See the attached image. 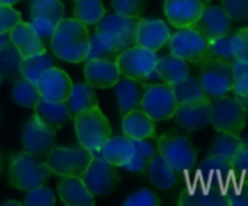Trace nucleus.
I'll return each instance as SVG.
<instances>
[{
    "mask_svg": "<svg viewBox=\"0 0 248 206\" xmlns=\"http://www.w3.org/2000/svg\"><path fill=\"white\" fill-rule=\"evenodd\" d=\"M89 31L85 24L76 18L62 19L51 38L50 47L56 57L67 63H82L89 46Z\"/></svg>",
    "mask_w": 248,
    "mask_h": 206,
    "instance_id": "1",
    "label": "nucleus"
},
{
    "mask_svg": "<svg viewBox=\"0 0 248 206\" xmlns=\"http://www.w3.org/2000/svg\"><path fill=\"white\" fill-rule=\"evenodd\" d=\"M247 107L242 98L223 95L210 99V125L219 133L241 135L245 127Z\"/></svg>",
    "mask_w": 248,
    "mask_h": 206,
    "instance_id": "2",
    "label": "nucleus"
},
{
    "mask_svg": "<svg viewBox=\"0 0 248 206\" xmlns=\"http://www.w3.org/2000/svg\"><path fill=\"white\" fill-rule=\"evenodd\" d=\"M75 117V130L79 145L99 155V148L111 136V126L108 119L98 106L78 113Z\"/></svg>",
    "mask_w": 248,
    "mask_h": 206,
    "instance_id": "3",
    "label": "nucleus"
},
{
    "mask_svg": "<svg viewBox=\"0 0 248 206\" xmlns=\"http://www.w3.org/2000/svg\"><path fill=\"white\" fill-rule=\"evenodd\" d=\"M51 174L53 173L46 162L37 159V155L27 151L16 154L11 159L9 181L21 191H30L38 186H43Z\"/></svg>",
    "mask_w": 248,
    "mask_h": 206,
    "instance_id": "4",
    "label": "nucleus"
},
{
    "mask_svg": "<svg viewBox=\"0 0 248 206\" xmlns=\"http://www.w3.org/2000/svg\"><path fill=\"white\" fill-rule=\"evenodd\" d=\"M156 62V51L148 50L140 46L126 48L115 59V64L124 78H129L142 83L151 82L152 79H159L158 73L155 72Z\"/></svg>",
    "mask_w": 248,
    "mask_h": 206,
    "instance_id": "5",
    "label": "nucleus"
},
{
    "mask_svg": "<svg viewBox=\"0 0 248 206\" xmlns=\"http://www.w3.org/2000/svg\"><path fill=\"white\" fill-rule=\"evenodd\" d=\"M156 149L177 174L190 173L196 167L197 151L187 136L165 133L158 139Z\"/></svg>",
    "mask_w": 248,
    "mask_h": 206,
    "instance_id": "6",
    "label": "nucleus"
},
{
    "mask_svg": "<svg viewBox=\"0 0 248 206\" xmlns=\"http://www.w3.org/2000/svg\"><path fill=\"white\" fill-rule=\"evenodd\" d=\"M93 154L83 146H53L46 164L53 174L62 177H82Z\"/></svg>",
    "mask_w": 248,
    "mask_h": 206,
    "instance_id": "7",
    "label": "nucleus"
},
{
    "mask_svg": "<svg viewBox=\"0 0 248 206\" xmlns=\"http://www.w3.org/2000/svg\"><path fill=\"white\" fill-rule=\"evenodd\" d=\"M178 102L174 95V88L170 83H149L145 85L143 96L139 109L143 110L154 122H164L172 119Z\"/></svg>",
    "mask_w": 248,
    "mask_h": 206,
    "instance_id": "8",
    "label": "nucleus"
},
{
    "mask_svg": "<svg viewBox=\"0 0 248 206\" xmlns=\"http://www.w3.org/2000/svg\"><path fill=\"white\" fill-rule=\"evenodd\" d=\"M140 16H124L105 14L96 24V32L107 35L117 47L118 53L136 46V31Z\"/></svg>",
    "mask_w": 248,
    "mask_h": 206,
    "instance_id": "9",
    "label": "nucleus"
},
{
    "mask_svg": "<svg viewBox=\"0 0 248 206\" xmlns=\"http://www.w3.org/2000/svg\"><path fill=\"white\" fill-rule=\"evenodd\" d=\"M170 51L187 63L200 64L204 60L209 41L194 28H178L168 41Z\"/></svg>",
    "mask_w": 248,
    "mask_h": 206,
    "instance_id": "10",
    "label": "nucleus"
},
{
    "mask_svg": "<svg viewBox=\"0 0 248 206\" xmlns=\"http://www.w3.org/2000/svg\"><path fill=\"white\" fill-rule=\"evenodd\" d=\"M199 82L207 98H217L232 91V66L206 60L200 63Z\"/></svg>",
    "mask_w": 248,
    "mask_h": 206,
    "instance_id": "11",
    "label": "nucleus"
},
{
    "mask_svg": "<svg viewBox=\"0 0 248 206\" xmlns=\"http://www.w3.org/2000/svg\"><path fill=\"white\" fill-rule=\"evenodd\" d=\"M82 180L93 196H105L118 183V174L115 173L114 165H111L105 158L93 155L82 175Z\"/></svg>",
    "mask_w": 248,
    "mask_h": 206,
    "instance_id": "12",
    "label": "nucleus"
},
{
    "mask_svg": "<svg viewBox=\"0 0 248 206\" xmlns=\"http://www.w3.org/2000/svg\"><path fill=\"white\" fill-rule=\"evenodd\" d=\"M56 129L48 127L34 114L22 127V146L32 155H47L56 143Z\"/></svg>",
    "mask_w": 248,
    "mask_h": 206,
    "instance_id": "13",
    "label": "nucleus"
},
{
    "mask_svg": "<svg viewBox=\"0 0 248 206\" xmlns=\"http://www.w3.org/2000/svg\"><path fill=\"white\" fill-rule=\"evenodd\" d=\"M35 85L41 99L54 102H66L73 88V82L69 75L56 66L43 72Z\"/></svg>",
    "mask_w": 248,
    "mask_h": 206,
    "instance_id": "14",
    "label": "nucleus"
},
{
    "mask_svg": "<svg viewBox=\"0 0 248 206\" xmlns=\"http://www.w3.org/2000/svg\"><path fill=\"white\" fill-rule=\"evenodd\" d=\"M172 117L177 126L188 132L207 127L210 125V98L178 104Z\"/></svg>",
    "mask_w": 248,
    "mask_h": 206,
    "instance_id": "15",
    "label": "nucleus"
},
{
    "mask_svg": "<svg viewBox=\"0 0 248 206\" xmlns=\"http://www.w3.org/2000/svg\"><path fill=\"white\" fill-rule=\"evenodd\" d=\"M207 41L225 37L231 34L232 19L226 15L222 6L204 5L200 18L193 25Z\"/></svg>",
    "mask_w": 248,
    "mask_h": 206,
    "instance_id": "16",
    "label": "nucleus"
},
{
    "mask_svg": "<svg viewBox=\"0 0 248 206\" xmlns=\"http://www.w3.org/2000/svg\"><path fill=\"white\" fill-rule=\"evenodd\" d=\"M178 203L183 206H229L228 196L222 186L203 181L184 189Z\"/></svg>",
    "mask_w": 248,
    "mask_h": 206,
    "instance_id": "17",
    "label": "nucleus"
},
{
    "mask_svg": "<svg viewBox=\"0 0 248 206\" xmlns=\"http://www.w3.org/2000/svg\"><path fill=\"white\" fill-rule=\"evenodd\" d=\"M204 8L203 0H165L164 12L168 22L175 28L193 27Z\"/></svg>",
    "mask_w": 248,
    "mask_h": 206,
    "instance_id": "18",
    "label": "nucleus"
},
{
    "mask_svg": "<svg viewBox=\"0 0 248 206\" xmlns=\"http://www.w3.org/2000/svg\"><path fill=\"white\" fill-rule=\"evenodd\" d=\"M170 38H171V30L165 24V21L140 18L136 31V46L145 47L152 51H158L168 44Z\"/></svg>",
    "mask_w": 248,
    "mask_h": 206,
    "instance_id": "19",
    "label": "nucleus"
},
{
    "mask_svg": "<svg viewBox=\"0 0 248 206\" xmlns=\"http://www.w3.org/2000/svg\"><path fill=\"white\" fill-rule=\"evenodd\" d=\"M83 73L86 82L99 89L112 88L121 76L115 62L111 60H86Z\"/></svg>",
    "mask_w": 248,
    "mask_h": 206,
    "instance_id": "20",
    "label": "nucleus"
},
{
    "mask_svg": "<svg viewBox=\"0 0 248 206\" xmlns=\"http://www.w3.org/2000/svg\"><path fill=\"white\" fill-rule=\"evenodd\" d=\"M9 38L15 48L19 51V54L22 56V59L47 51L44 41L38 37L32 25L28 22L21 21L19 24H16L14 30L9 32Z\"/></svg>",
    "mask_w": 248,
    "mask_h": 206,
    "instance_id": "21",
    "label": "nucleus"
},
{
    "mask_svg": "<svg viewBox=\"0 0 248 206\" xmlns=\"http://www.w3.org/2000/svg\"><path fill=\"white\" fill-rule=\"evenodd\" d=\"M60 200L67 206H93L95 196L88 190L82 177H64L57 187Z\"/></svg>",
    "mask_w": 248,
    "mask_h": 206,
    "instance_id": "22",
    "label": "nucleus"
},
{
    "mask_svg": "<svg viewBox=\"0 0 248 206\" xmlns=\"http://www.w3.org/2000/svg\"><path fill=\"white\" fill-rule=\"evenodd\" d=\"M123 133L130 139H149L155 136V122L140 109H135L123 116Z\"/></svg>",
    "mask_w": 248,
    "mask_h": 206,
    "instance_id": "23",
    "label": "nucleus"
},
{
    "mask_svg": "<svg viewBox=\"0 0 248 206\" xmlns=\"http://www.w3.org/2000/svg\"><path fill=\"white\" fill-rule=\"evenodd\" d=\"M133 139L129 136H109L99 148V155L114 167H124L133 157Z\"/></svg>",
    "mask_w": 248,
    "mask_h": 206,
    "instance_id": "24",
    "label": "nucleus"
},
{
    "mask_svg": "<svg viewBox=\"0 0 248 206\" xmlns=\"http://www.w3.org/2000/svg\"><path fill=\"white\" fill-rule=\"evenodd\" d=\"M34 110H35V116L44 125L56 130L67 125L70 119L73 117L66 102H54V101H46L40 98Z\"/></svg>",
    "mask_w": 248,
    "mask_h": 206,
    "instance_id": "25",
    "label": "nucleus"
},
{
    "mask_svg": "<svg viewBox=\"0 0 248 206\" xmlns=\"http://www.w3.org/2000/svg\"><path fill=\"white\" fill-rule=\"evenodd\" d=\"M155 72L158 73L159 79L164 83H170V85H175V83L184 80L190 75L188 63L186 60L174 56L172 53L158 57Z\"/></svg>",
    "mask_w": 248,
    "mask_h": 206,
    "instance_id": "26",
    "label": "nucleus"
},
{
    "mask_svg": "<svg viewBox=\"0 0 248 206\" xmlns=\"http://www.w3.org/2000/svg\"><path fill=\"white\" fill-rule=\"evenodd\" d=\"M197 171L203 183L213 184L217 181L222 184L225 180L229 178V175H232V161L217 155H209L200 162Z\"/></svg>",
    "mask_w": 248,
    "mask_h": 206,
    "instance_id": "27",
    "label": "nucleus"
},
{
    "mask_svg": "<svg viewBox=\"0 0 248 206\" xmlns=\"http://www.w3.org/2000/svg\"><path fill=\"white\" fill-rule=\"evenodd\" d=\"M115 86V99H117V106L118 111L121 116L126 113L139 109V102H140V89L138 80L129 79V78H120V80L114 85Z\"/></svg>",
    "mask_w": 248,
    "mask_h": 206,
    "instance_id": "28",
    "label": "nucleus"
},
{
    "mask_svg": "<svg viewBox=\"0 0 248 206\" xmlns=\"http://www.w3.org/2000/svg\"><path fill=\"white\" fill-rule=\"evenodd\" d=\"M149 180L159 189L168 190L177 184V173L167 164V161L161 157L159 152H156L151 161L148 162V167L145 170Z\"/></svg>",
    "mask_w": 248,
    "mask_h": 206,
    "instance_id": "29",
    "label": "nucleus"
},
{
    "mask_svg": "<svg viewBox=\"0 0 248 206\" xmlns=\"http://www.w3.org/2000/svg\"><path fill=\"white\" fill-rule=\"evenodd\" d=\"M66 104L72 113V116H76L78 113L88 110L91 107L98 106V99L93 86L86 83H76L72 88V92L66 101Z\"/></svg>",
    "mask_w": 248,
    "mask_h": 206,
    "instance_id": "30",
    "label": "nucleus"
},
{
    "mask_svg": "<svg viewBox=\"0 0 248 206\" xmlns=\"http://www.w3.org/2000/svg\"><path fill=\"white\" fill-rule=\"evenodd\" d=\"M118 50L115 44L104 34L96 32L89 38V46L86 51L85 60H111L115 62L118 56Z\"/></svg>",
    "mask_w": 248,
    "mask_h": 206,
    "instance_id": "31",
    "label": "nucleus"
},
{
    "mask_svg": "<svg viewBox=\"0 0 248 206\" xmlns=\"http://www.w3.org/2000/svg\"><path fill=\"white\" fill-rule=\"evenodd\" d=\"M56 66V62L53 59V56H50L47 51L41 53V54H34L30 57H24L21 62V76L28 79L30 82H37L38 78L41 76L43 72L51 69Z\"/></svg>",
    "mask_w": 248,
    "mask_h": 206,
    "instance_id": "32",
    "label": "nucleus"
},
{
    "mask_svg": "<svg viewBox=\"0 0 248 206\" xmlns=\"http://www.w3.org/2000/svg\"><path fill=\"white\" fill-rule=\"evenodd\" d=\"M133 157L123 168L129 173H145L148 162L151 158L158 152V149L149 143L146 139H136L133 141Z\"/></svg>",
    "mask_w": 248,
    "mask_h": 206,
    "instance_id": "33",
    "label": "nucleus"
},
{
    "mask_svg": "<svg viewBox=\"0 0 248 206\" xmlns=\"http://www.w3.org/2000/svg\"><path fill=\"white\" fill-rule=\"evenodd\" d=\"M11 95L18 106L25 109H35L37 102L40 101V92L37 89V85L22 76L15 79Z\"/></svg>",
    "mask_w": 248,
    "mask_h": 206,
    "instance_id": "34",
    "label": "nucleus"
},
{
    "mask_svg": "<svg viewBox=\"0 0 248 206\" xmlns=\"http://www.w3.org/2000/svg\"><path fill=\"white\" fill-rule=\"evenodd\" d=\"M75 18L85 25H96L105 15L101 0H75Z\"/></svg>",
    "mask_w": 248,
    "mask_h": 206,
    "instance_id": "35",
    "label": "nucleus"
},
{
    "mask_svg": "<svg viewBox=\"0 0 248 206\" xmlns=\"http://www.w3.org/2000/svg\"><path fill=\"white\" fill-rule=\"evenodd\" d=\"M21 62L22 56L11 43L0 50V78L2 79H18L21 78Z\"/></svg>",
    "mask_w": 248,
    "mask_h": 206,
    "instance_id": "36",
    "label": "nucleus"
},
{
    "mask_svg": "<svg viewBox=\"0 0 248 206\" xmlns=\"http://www.w3.org/2000/svg\"><path fill=\"white\" fill-rule=\"evenodd\" d=\"M172 88H174V95H175V99L178 104L207 98V95L204 94V91L199 82V78H194L191 75H188L184 80L172 85Z\"/></svg>",
    "mask_w": 248,
    "mask_h": 206,
    "instance_id": "37",
    "label": "nucleus"
},
{
    "mask_svg": "<svg viewBox=\"0 0 248 206\" xmlns=\"http://www.w3.org/2000/svg\"><path fill=\"white\" fill-rule=\"evenodd\" d=\"M31 18L47 19L59 24L64 18V5L62 0H37L31 5Z\"/></svg>",
    "mask_w": 248,
    "mask_h": 206,
    "instance_id": "38",
    "label": "nucleus"
},
{
    "mask_svg": "<svg viewBox=\"0 0 248 206\" xmlns=\"http://www.w3.org/2000/svg\"><path fill=\"white\" fill-rule=\"evenodd\" d=\"M241 148H242V142L238 135H229V133L220 132V135L212 142L209 155H217V157L232 161Z\"/></svg>",
    "mask_w": 248,
    "mask_h": 206,
    "instance_id": "39",
    "label": "nucleus"
},
{
    "mask_svg": "<svg viewBox=\"0 0 248 206\" xmlns=\"http://www.w3.org/2000/svg\"><path fill=\"white\" fill-rule=\"evenodd\" d=\"M206 60L220 62V63L232 66V63L235 62V56H233L232 47H231V34L220 37V38H216L213 41H209L207 51H206L203 62H206Z\"/></svg>",
    "mask_w": 248,
    "mask_h": 206,
    "instance_id": "40",
    "label": "nucleus"
},
{
    "mask_svg": "<svg viewBox=\"0 0 248 206\" xmlns=\"http://www.w3.org/2000/svg\"><path fill=\"white\" fill-rule=\"evenodd\" d=\"M232 92L245 99L248 96V63L235 60L232 63Z\"/></svg>",
    "mask_w": 248,
    "mask_h": 206,
    "instance_id": "41",
    "label": "nucleus"
},
{
    "mask_svg": "<svg viewBox=\"0 0 248 206\" xmlns=\"http://www.w3.org/2000/svg\"><path fill=\"white\" fill-rule=\"evenodd\" d=\"M56 203L54 191L47 186H38L30 191H27L24 205L28 206H53Z\"/></svg>",
    "mask_w": 248,
    "mask_h": 206,
    "instance_id": "42",
    "label": "nucleus"
},
{
    "mask_svg": "<svg viewBox=\"0 0 248 206\" xmlns=\"http://www.w3.org/2000/svg\"><path fill=\"white\" fill-rule=\"evenodd\" d=\"M231 47L235 60L248 63V28H239L235 34H231Z\"/></svg>",
    "mask_w": 248,
    "mask_h": 206,
    "instance_id": "43",
    "label": "nucleus"
},
{
    "mask_svg": "<svg viewBox=\"0 0 248 206\" xmlns=\"http://www.w3.org/2000/svg\"><path fill=\"white\" fill-rule=\"evenodd\" d=\"M220 6L232 21L248 19V0H222Z\"/></svg>",
    "mask_w": 248,
    "mask_h": 206,
    "instance_id": "44",
    "label": "nucleus"
},
{
    "mask_svg": "<svg viewBox=\"0 0 248 206\" xmlns=\"http://www.w3.org/2000/svg\"><path fill=\"white\" fill-rule=\"evenodd\" d=\"M21 19V14L14 6L0 5V34H9Z\"/></svg>",
    "mask_w": 248,
    "mask_h": 206,
    "instance_id": "45",
    "label": "nucleus"
},
{
    "mask_svg": "<svg viewBox=\"0 0 248 206\" xmlns=\"http://www.w3.org/2000/svg\"><path fill=\"white\" fill-rule=\"evenodd\" d=\"M112 9L118 15L140 16L143 11V0H112Z\"/></svg>",
    "mask_w": 248,
    "mask_h": 206,
    "instance_id": "46",
    "label": "nucleus"
},
{
    "mask_svg": "<svg viewBox=\"0 0 248 206\" xmlns=\"http://www.w3.org/2000/svg\"><path fill=\"white\" fill-rule=\"evenodd\" d=\"M126 206H158L159 197L149 189H142L124 200Z\"/></svg>",
    "mask_w": 248,
    "mask_h": 206,
    "instance_id": "47",
    "label": "nucleus"
},
{
    "mask_svg": "<svg viewBox=\"0 0 248 206\" xmlns=\"http://www.w3.org/2000/svg\"><path fill=\"white\" fill-rule=\"evenodd\" d=\"M232 175L236 178L248 177V146H244L236 152L232 159Z\"/></svg>",
    "mask_w": 248,
    "mask_h": 206,
    "instance_id": "48",
    "label": "nucleus"
},
{
    "mask_svg": "<svg viewBox=\"0 0 248 206\" xmlns=\"http://www.w3.org/2000/svg\"><path fill=\"white\" fill-rule=\"evenodd\" d=\"M231 206H248V186H233L225 190Z\"/></svg>",
    "mask_w": 248,
    "mask_h": 206,
    "instance_id": "49",
    "label": "nucleus"
},
{
    "mask_svg": "<svg viewBox=\"0 0 248 206\" xmlns=\"http://www.w3.org/2000/svg\"><path fill=\"white\" fill-rule=\"evenodd\" d=\"M30 24L32 25V28L35 30V32L38 34V37L43 41L50 43V38H51L56 27H57L56 22H51V21H47V19H40V18H32V21Z\"/></svg>",
    "mask_w": 248,
    "mask_h": 206,
    "instance_id": "50",
    "label": "nucleus"
},
{
    "mask_svg": "<svg viewBox=\"0 0 248 206\" xmlns=\"http://www.w3.org/2000/svg\"><path fill=\"white\" fill-rule=\"evenodd\" d=\"M11 44V38H9V34H0V50L5 48L6 46Z\"/></svg>",
    "mask_w": 248,
    "mask_h": 206,
    "instance_id": "51",
    "label": "nucleus"
},
{
    "mask_svg": "<svg viewBox=\"0 0 248 206\" xmlns=\"http://www.w3.org/2000/svg\"><path fill=\"white\" fill-rule=\"evenodd\" d=\"M21 0H0V5H8V6H14L16 5Z\"/></svg>",
    "mask_w": 248,
    "mask_h": 206,
    "instance_id": "52",
    "label": "nucleus"
},
{
    "mask_svg": "<svg viewBox=\"0 0 248 206\" xmlns=\"http://www.w3.org/2000/svg\"><path fill=\"white\" fill-rule=\"evenodd\" d=\"M239 138H241V142H242V145H244V146H248V132H245L242 136L239 135Z\"/></svg>",
    "mask_w": 248,
    "mask_h": 206,
    "instance_id": "53",
    "label": "nucleus"
},
{
    "mask_svg": "<svg viewBox=\"0 0 248 206\" xmlns=\"http://www.w3.org/2000/svg\"><path fill=\"white\" fill-rule=\"evenodd\" d=\"M3 205H5V206H12V205H14V206H21L22 203H21V202H16V200H8V202H5Z\"/></svg>",
    "mask_w": 248,
    "mask_h": 206,
    "instance_id": "54",
    "label": "nucleus"
},
{
    "mask_svg": "<svg viewBox=\"0 0 248 206\" xmlns=\"http://www.w3.org/2000/svg\"><path fill=\"white\" fill-rule=\"evenodd\" d=\"M0 170H2V157H0Z\"/></svg>",
    "mask_w": 248,
    "mask_h": 206,
    "instance_id": "55",
    "label": "nucleus"
},
{
    "mask_svg": "<svg viewBox=\"0 0 248 206\" xmlns=\"http://www.w3.org/2000/svg\"><path fill=\"white\" fill-rule=\"evenodd\" d=\"M30 2H31V5H32V3H35V2H37V0H30Z\"/></svg>",
    "mask_w": 248,
    "mask_h": 206,
    "instance_id": "56",
    "label": "nucleus"
},
{
    "mask_svg": "<svg viewBox=\"0 0 248 206\" xmlns=\"http://www.w3.org/2000/svg\"><path fill=\"white\" fill-rule=\"evenodd\" d=\"M0 83H2V78H0Z\"/></svg>",
    "mask_w": 248,
    "mask_h": 206,
    "instance_id": "57",
    "label": "nucleus"
},
{
    "mask_svg": "<svg viewBox=\"0 0 248 206\" xmlns=\"http://www.w3.org/2000/svg\"><path fill=\"white\" fill-rule=\"evenodd\" d=\"M247 99H248V96H247Z\"/></svg>",
    "mask_w": 248,
    "mask_h": 206,
    "instance_id": "58",
    "label": "nucleus"
}]
</instances>
